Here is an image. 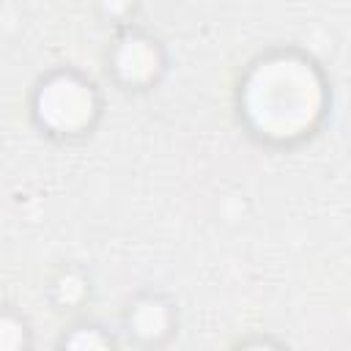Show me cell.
I'll return each instance as SVG.
<instances>
[{
	"instance_id": "cell-5",
	"label": "cell",
	"mask_w": 351,
	"mask_h": 351,
	"mask_svg": "<svg viewBox=\"0 0 351 351\" xmlns=\"http://www.w3.org/2000/svg\"><path fill=\"white\" fill-rule=\"evenodd\" d=\"M22 343V329L8 321V318H0V348H16Z\"/></svg>"
},
{
	"instance_id": "cell-1",
	"label": "cell",
	"mask_w": 351,
	"mask_h": 351,
	"mask_svg": "<svg viewBox=\"0 0 351 351\" xmlns=\"http://www.w3.org/2000/svg\"><path fill=\"white\" fill-rule=\"evenodd\" d=\"M244 110L263 134L293 137L315 121L321 110V82L315 71L296 58L266 60L247 80Z\"/></svg>"
},
{
	"instance_id": "cell-4",
	"label": "cell",
	"mask_w": 351,
	"mask_h": 351,
	"mask_svg": "<svg viewBox=\"0 0 351 351\" xmlns=\"http://www.w3.org/2000/svg\"><path fill=\"white\" fill-rule=\"evenodd\" d=\"M165 324H167L165 310H162V304H156V302H145V304H140L137 313H134V326H137V332L145 335V337L159 335V332L165 329Z\"/></svg>"
},
{
	"instance_id": "cell-3",
	"label": "cell",
	"mask_w": 351,
	"mask_h": 351,
	"mask_svg": "<svg viewBox=\"0 0 351 351\" xmlns=\"http://www.w3.org/2000/svg\"><path fill=\"white\" fill-rule=\"evenodd\" d=\"M118 71L126 80H145L156 71V49L143 41V38H132L118 49Z\"/></svg>"
},
{
	"instance_id": "cell-2",
	"label": "cell",
	"mask_w": 351,
	"mask_h": 351,
	"mask_svg": "<svg viewBox=\"0 0 351 351\" xmlns=\"http://www.w3.org/2000/svg\"><path fill=\"white\" fill-rule=\"evenodd\" d=\"M93 93L74 77H55L38 93V118L55 132L82 129L93 115Z\"/></svg>"
}]
</instances>
